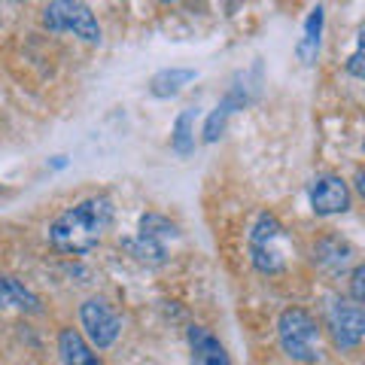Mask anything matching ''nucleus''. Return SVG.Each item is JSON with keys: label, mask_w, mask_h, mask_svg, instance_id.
Masks as SVG:
<instances>
[{"label": "nucleus", "mask_w": 365, "mask_h": 365, "mask_svg": "<svg viewBox=\"0 0 365 365\" xmlns=\"http://www.w3.org/2000/svg\"><path fill=\"white\" fill-rule=\"evenodd\" d=\"M326 329H329V335H332V344L341 353L356 350L365 338L362 304L353 302V299H335L326 307Z\"/></svg>", "instance_id": "39448f33"}, {"label": "nucleus", "mask_w": 365, "mask_h": 365, "mask_svg": "<svg viewBox=\"0 0 365 365\" xmlns=\"http://www.w3.org/2000/svg\"><path fill=\"white\" fill-rule=\"evenodd\" d=\"M170 146L182 158L192 155V150H195V113L192 110H182L177 116L174 131H170Z\"/></svg>", "instance_id": "dca6fc26"}, {"label": "nucleus", "mask_w": 365, "mask_h": 365, "mask_svg": "<svg viewBox=\"0 0 365 365\" xmlns=\"http://www.w3.org/2000/svg\"><path fill=\"white\" fill-rule=\"evenodd\" d=\"M292 256V241L274 213H259L250 228V262L262 274L287 271Z\"/></svg>", "instance_id": "f03ea898"}, {"label": "nucleus", "mask_w": 365, "mask_h": 365, "mask_svg": "<svg viewBox=\"0 0 365 365\" xmlns=\"http://www.w3.org/2000/svg\"><path fill=\"white\" fill-rule=\"evenodd\" d=\"M58 353H61V365H104L91 344L76 332V329H61L58 335Z\"/></svg>", "instance_id": "ddd939ff"}, {"label": "nucleus", "mask_w": 365, "mask_h": 365, "mask_svg": "<svg viewBox=\"0 0 365 365\" xmlns=\"http://www.w3.org/2000/svg\"><path fill=\"white\" fill-rule=\"evenodd\" d=\"M323 6H314L311 16L304 21V31H302V40H299V58L302 64H314L317 52H319V37H323Z\"/></svg>", "instance_id": "2eb2a0df"}, {"label": "nucleus", "mask_w": 365, "mask_h": 365, "mask_svg": "<svg viewBox=\"0 0 365 365\" xmlns=\"http://www.w3.org/2000/svg\"><path fill=\"white\" fill-rule=\"evenodd\" d=\"M347 73H350V76H356V79H362V40L356 43V49H353V55H350Z\"/></svg>", "instance_id": "a211bd4d"}, {"label": "nucleus", "mask_w": 365, "mask_h": 365, "mask_svg": "<svg viewBox=\"0 0 365 365\" xmlns=\"http://www.w3.org/2000/svg\"><path fill=\"white\" fill-rule=\"evenodd\" d=\"M79 323H83V332L88 338L91 347L107 350L116 344V338L122 332V319L113 311V304H107L104 299H88L79 307Z\"/></svg>", "instance_id": "423d86ee"}, {"label": "nucleus", "mask_w": 365, "mask_h": 365, "mask_svg": "<svg viewBox=\"0 0 365 365\" xmlns=\"http://www.w3.org/2000/svg\"><path fill=\"white\" fill-rule=\"evenodd\" d=\"M195 79H198V73L192 71V67H165V71H158L150 79V91L155 98H174L189 83H195Z\"/></svg>", "instance_id": "4468645a"}, {"label": "nucleus", "mask_w": 365, "mask_h": 365, "mask_svg": "<svg viewBox=\"0 0 365 365\" xmlns=\"http://www.w3.org/2000/svg\"><path fill=\"white\" fill-rule=\"evenodd\" d=\"M307 198H311V210L317 216H335L350 210V189L338 174L317 177L307 189Z\"/></svg>", "instance_id": "6e6552de"}, {"label": "nucleus", "mask_w": 365, "mask_h": 365, "mask_svg": "<svg viewBox=\"0 0 365 365\" xmlns=\"http://www.w3.org/2000/svg\"><path fill=\"white\" fill-rule=\"evenodd\" d=\"M174 235H177V228L168 220H162V216H143L140 235H137V241H131V250L137 259L158 265V262H165V256H168V250H165L168 237H174Z\"/></svg>", "instance_id": "0eeeda50"}, {"label": "nucleus", "mask_w": 365, "mask_h": 365, "mask_svg": "<svg viewBox=\"0 0 365 365\" xmlns=\"http://www.w3.org/2000/svg\"><path fill=\"white\" fill-rule=\"evenodd\" d=\"M113 213L116 207L107 195H91L79 201L49 225V244L67 256H83L104 241L113 225Z\"/></svg>", "instance_id": "f257e3e1"}, {"label": "nucleus", "mask_w": 365, "mask_h": 365, "mask_svg": "<svg viewBox=\"0 0 365 365\" xmlns=\"http://www.w3.org/2000/svg\"><path fill=\"white\" fill-rule=\"evenodd\" d=\"M162 4H174V0H162Z\"/></svg>", "instance_id": "6ab92c4d"}, {"label": "nucleus", "mask_w": 365, "mask_h": 365, "mask_svg": "<svg viewBox=\"0 0 365 365\" xmlns=\"http://www.w3.org/2000/svg\"><path fill=\"white\" fill-rule=\"evenodd\" d=\"M189 350H192V362L195 365H232L225 347L220 344V338H213L204 326H189Z\"/></svg>", "instance_id": "9d476101"}, {"label": "nucleus", "mask_w": 365, "mask_h": 365, "mask_svg": "<svg viewBox=\"0 0 365 365\" xmlns=\"http://www.w3.org/2000/svg\"><path fill=\"white\" fill-rule=\"evenodd\" d=\"M247 104V95L241 88H232L228 95L220 101V107H216L210 116H207V122H204V143H216L222 137V131H225V125H228V116H232L235 110H241Z\"/></svg>", "instance_id": "f8f14e48"}, {"label": "nucleus", "mask_w": 365, "mask_h": 365, "mask_svg": "<svg viewBox=\"0 0 365 365\" xmlns=\"http://www.w3.org/2000/svg\"><path fill=\"white\" fill-rule=\"evenodd\" d=\"M0 307L21 314H43V302L16 277H0Z\"/></svg>", "instance_id": "9b49d317"}, {"label": "nucleus", "mask_w": 365, "mask_h": 365, "mask_svg": "<svg viewBox=\"0 0 365 365\" xmlns=\"http://www.w3.org/2000/svg\"><path fill=\"white\" fill-rule=\"evenodd\" d=\"M43 25L52 34H73L86 43H101V25L83 0H49L43 9Z\"/></svg>", "instance_id": "20e7f679"}, {"label": "nucleus", "mask_w": 365, "mask_h": 365, "mask_svg": "<svg viewBox=\"0 0 365 365\" xmlns=\"http://www.w3.org/2000/svg\"><path fill=\"white\" fill-rule=\"evenodd\" d=\"M277 341L280 350L292 362L311 365L319 359V323L304 307H287L277 319Z\"/></svg>", "instance_id": "7ed1b4c3"}, {"label": "nucleus", "mask_w": 365, "mask_h": 365, "mask_svg": "<svg viewBox=\"0 0 365 365\" xmlns=\"http://www.w3.org/2000/svg\"><path fill=\"white\" fill-rule=\"evenodd\" d=\"M365 268L362 265H356L353 268V274H350V299L353 302H359L362 304V299H365Z\"/></svg>", "instance_id": "f3484780"}, {"label": "nucleus", "mask_w": 365, "mask_h": 365, "mask_svg": "<svg viewBox=\"0 0 365 365\" xmlns=\"http://www.w3.org/2000/svg\"><path fill=\"white\" fill-rule=\"evenodd\" d=\"M353 262V247L347 241H341L338 235H329L323 241H317L314 247V265H319L326 274H344Z\"/></svg>", "instance_id": "1a4fd4ad"}]
</instances>
